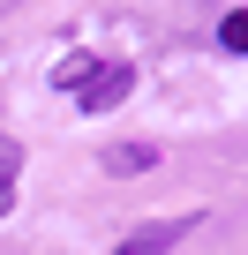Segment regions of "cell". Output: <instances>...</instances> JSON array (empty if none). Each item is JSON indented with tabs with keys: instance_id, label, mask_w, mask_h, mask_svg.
<instances>
[{
	"instance_id": "obj_1",
	"label": "cell",
	"mask_w": 248,
	"mask_h": 255,
	"mask_svg": "<svg viewBox=\"0 0 248 255\" xmlns=\"http://www.w3.org/2000/svg\"><path fill=\"white\" fill-rule=\"evenodd\" d=\"M128 90H136V68H128V60H98V68H83V75H75L83 113H113Z\"/></svg>"
},
{
	"instance_id": "obj_2",
	"label": "cell",
	"mask_w": 248,
	"mask_h": 255,
	"mask_svg": "<svg viewBox=\"0 0 248 255\" xmlns=\"http://www.w3.org/2000/svg\"><path fill=\"white\" fill-rule=\"evenodd\" d=\"M196 233V210H173V218H151V225H136L128 240H120L113 255H166L173 240H188Z\"/></svg>"
},
{
	"instance_id": "obj_3",
	"label": "cell",
	"mask_w": 248,
	"mask_h": 255,
	"mask_svg": "<svg viewBox=\"0 0 248 255\" xmlns=\"http://www.w3.org/2000/svg\"><path fill=\"white\" fill-rule=\"evenodd\" d=\"M151 165H158L151 143H113V150H105V173H151Z\"/></svg>"
},
{
	"instance_id": "obj_4",
	"label": "cell",
	"mask_w": 248,
	"mask_h": 255,
	"mask_svg": "<svg viewBox=\"0 0 248 255\" xmlns=\"http://www.w3.org/2000/svg\"><path fill=\"white\" fill-rule=\"evenodd\" d=\"M15 165H23V150H15V143H0V218L15 210Z\"/></svg>"
},
{
	"instance_id": "obj_5",
	"label": "cell",
	"mask_w": 248,
	"mask_h": 255,
	"mask_svg": "<svg viewBox=\"0 0 248 255\" xmlns=\"http://www.w3.org/2000/svg\"><path fill=\"white\" fill-rule=\"evenodd\" d=\"M218 45H226V53H248V8H233V15L218 23Z\"/></svg>"
}]
</instances>
